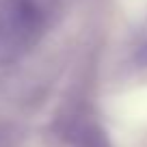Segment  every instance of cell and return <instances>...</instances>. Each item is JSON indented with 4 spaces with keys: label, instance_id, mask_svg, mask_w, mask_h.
<instances>
[{
    "label": "cell",
    "instance_id": "6da1fadb",
    "mask_svg": "<svg viewBox=\"0 0 147 147\" xmlns=\"http://www.w3.org/2000/svg\"><path fill=\"white\" fill-rule=\"evenodd\" d=\"M41 28L43 13L35 0H0V67L28 52Z\"/></svg>",
    "mask_w": 147,
    "mask_h": 147
},
{
    "label": "cell",
    "instance_id": "7a4b0ae2",
    "mask_svg": "<svg viewBox=\"0 0 147 147\" xmlns=\"http://www.w3.org/2000/svg\"><path fill=\"white\" fill-rule=\"evenodd\" d=\"M136 61H138L141 65H147V43L141 48V50H138V54H136Z\"/></svg>",
    "mask_w": 147,
    "mask_h": 147
}]
</instances>
